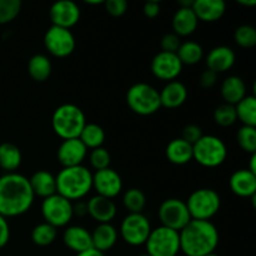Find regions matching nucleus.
Instances as JSON below:
<instances>
[{"label":"nucleus","instance_id":"nucleus-1","mask_svg":"<svg viewBox=\"0 0 256 256\" xmlns=\"http://www.w3.org/2000/svg\"><path fill=\"white\" fill-rule=\"evenodd\" d=\"M29 179L19 172H5L0 176V215L20 216L29 212L34 202Z\"/></svg>","mask_w":256,"mask_h":256},{"label":"nucleus","instance_id":"nucleus-2","mask_svg":"<svg viewBox=\"0 0 256 256\" xmlns=\"http://www.w3.org/2000/svg\"><path fill=\"white\" fill-rule=\"evenodd\" d=\"M180 252L185 256H206L219 245V232L212 222L192 220L179 232Z\"/></svg>","mask_w":256,"mask_h":256},{"label":"nucleus","instance_id":"nucleus-3","mask_svg":"<svg viewBox=\"0 0 256 256\" xmlns=\"http://www.w3.org/2000/svg\"><path fill=\"white\" fill-rule=\"evenodd\" d=\"M56 192L70 202H79L92 189V172L84 165L62 168L55 176Z\"/></svg>","mask_w":256,"mask_h":256},{"label":"nucleus","instance_id":"nucleus-4","mask_svg":"<svg viewBox=\"0 0 256 256\" xmlns=\"http://www.w3.org/2000/svg\"><path fill=\"white\" fill-rule=\"evenodd\" d=\"M86 125L84 112L75 104H62L55 109L52 116V126L55 134L62 140L76 139Z\"/></svg>","mask_w":256,"mask_h":256},{"label":"nucleus","instance_id":"nucleus-5","mask_svg":"<svg viewBox=\"0 0 256 256\" xmlns=\"http://www.w3.org/2000/svg\"><path fill=\"white\" fill-rule=\"evenodd\" d=\"M126 104L132 112L142 116H149L159 112V92L146 82H136L126 92Z\"/></svg>","mask_w":256,"mask_h":256},{"label":"nucleus","instance_id":"nucleus-6","mask_svg":"<svg viewBox=\"0 0 256 256\" xmlns=\"http://www.w3.org/2000/svg\"><path fill=\"white\" fill-rule=\"evenodd\" d=\"M228 158L226 144L215 135H202L192 145V159L204 168H218Z\"/></svg>","mask_w":256,"mask_h":256},{"label":"nucleus","instance_id":"nucleus-7","mask_svg":"<svg viewBox=\"0 0 256 256\" xmlns=\"http://www.w3.org/2000/svg\"><path fill=\"white\" fill-rule=\"evenodd\" d=\"M192 220L210 222L218 214L222 206L220 195L210 188H202L194 190L185 202Z\"/></svg>","mask_w":256,"mask_h":256},{"label":"nucleus","instance_id":"nucleus-8","mask_svg":"<svg viewBox=\"0 0 256 256\" xmlns=\"http://www.w3.org/2000/svg\"><path fill=\"white\" fill-rule=\"evenodd\" d=\"M145 245L149 256H178L180 252L179 232L160 225L152 229Z\"/></svg>","mask_w":256,"mask_h":256},{"label":"nucleus","instance_id":"nucleus-9","mask_svg":"<svg viewBox=\"0 0 256 256\" xmlns=\"http://www.w3.org/2000/svg\"><path fill=\"white\" fill-rule=\"evenodd\" d=\"M40 210H42V215L45 222L56 228V229L66 226L74 216L72 202L58 192L52 196L42 199Z\"/></svg>","mask_w":256,"mask_h":256},{"label":"nucleus","instance_id":"nucleus-10","mask_svg":"<svg viewBox=\"0 0 256 256\" xmlns=\"http://www.w3.org/2000/svg\"><path fill=\"white\" fill-rule=\"evenodd\" d=\"M158 216L162 222V226L175 230L178 232L192 222L185 202L176 198L164 200L158 210Z\"/></svg>","mask_w":256,"mask_h":256},{"label":"nucleus","instance_id":"nucleus-11","mask_svg":"<svg viewBox=\"0 0 256 256\" xmlns=\"http://www.w3.org/2000/svg\"><path fill=\"white\" fill-rule=\"evenodd\" d=\"M152 232L149 219L144 214H128L120 224L119 232L130 246H140L146 242Z\"/></svg>","mask_w":256,"mask_h":256},{"label":"nucleus","instance_id":"nucleus-12","mask_svg":"<svg viewBox=\"0 0 256 256\" xmlns=\"http://www.w3.org/2000/svg\"><path fill=\"white\" fill-rule=\"evenodd\" d=\"M44 45L52 56L66 58L75 50L76 40L72 30L52 25L44 35Z\"/></svg>","mask_w":256,"mask_h":256},{"label":"nucleus","instance_id":"nucleus-13","mask_svg":"<svg viewBox=\"0 0 256 256\" xmlns=\"http://www.w3.org/2000/svg\"><path fill=\"white\" fill-rule=\"evenodd\" d=\"M184 65L175 52H160L152 58L150 69L152 75L162 82H174L182 74Z\"/></svg>","mask_w":256,"mask_h":256},{"label":"nucleus","instance_id":"nucleus-14","mask_svg":"<svg viewBox=\"0 0 256 256\" xmlns=\"http://www.w3.org/2000/svg\"><path fill=\"white\" fill-rule=\"evenodd\" d=\"M52 25L64 29H72L80 20V8L76 2L62 0L52 5L49 10Z\"/></svg>","mask_w":256,"mask_h":256},{"label":"nucleus","instance_id":"nucleus-15","mask_svg":"<svg viewBox=\"0 0 256 256\" xmlns=\"http://www.w3.org/2000/svg\"><path fill=\"white\" fill-rule=\"evenodd\" d=\"M92 188L96 190L98 195L112 200L122 190V176L112 168L95 172L92 174Z\"/></svg>","mask_w":256,"mask_h":256},{"label":"nucleus","instance_id":"nucleus-16","mask_svg":"<svg viewBox=\"0 0 256 256\" xmlns=\"http://www.w3.org/2000/svg\"><path fill=\"white\" fill-rule=\"evenodd\" d=\"M86 152L88 149L85 145L80 142L79 138H76V139L62 140L58 148L56 158L62 168H72L82 165V162L86 158Z\"/></svg>","mask_w":256,"mask_h":256},{"label":"nucleus","instance_id":"nucleus-17","mask_svg":"<svg viewBox=\"0 0 256 256\" xmlns=\"http://www.w3.org/2000/svg\"><path fill=\"white\" fill-rule=\"evenodd\" d=\"M88 215L99 224H112L116 216V205L114 200L95 195L86 202Z\"/></svg>","mask_w":256,"mask_h":256},{"label":"nucleus","instance_id":"nucleus-18","mask_svg":"<svg viewBox=\"0 0 256 256\" xmlns=\"http://www.w3.org/2000/svg\"><path fill=\"white\" fill-rule=\"evenodd\" d=\"M229 186L232 194L240 198L254 199L256 195V174L248 169L236 170L230 176Z\"/></svg>","mask_w":256,"mask_h":256},{"label":"nucleus","instance_id":"nucleus-19","mask_svg":"<svg viewBox=\"0 0 256 256\" xmlns=\"http://www.w3.org/2000/svg\"><path fill=\"white\" fill-rule=\"evenodd\" d=\"M235 60L236 56L232 48L219 45L212 48L206 55V66L215 74H220L232 69L235 64Z\"/></svg>","mask_w":256,"mask_h":256},{"label":"nucleus","instance_id":"nucleus-20","mask_svg":"<svg viewBox=\"0 0 256 256\" xmlns=\"http://www.w3.org/2000/svg\"><path fill=\"white\" fill-rule=\"evenodd\" d=\"M192 9L199 22H214L224 16L226 4L222 0H194Z\"/></svg>","mask_w":256,"mask_h":256},{"label":"nucleus","instance_id":"nucleus-21","mask_svg":"<svg viewBox=\"0 0 256 256\" xmlns=\"http://www.w3.org/2000/svg\"><path fill=\"white\" fill-rule=\"evenodd\" d=\"M62 242L68 249L74 252L75 254H79L92 248V232L79 225L69 226L62 235Z\"/></svg>","mask_w":256,"mask_h":256},{"label":"nucleus","instance_id":"nucleus-22","mask_svg":"<svg viewBox=\"0 0 256 256\" xmlns=\"http://www.w3.org/2000/svg\"><path fill=\"white\" fill-rule=\"evenodd\" d=\"M160 104L166 109H176L180 108L188 99V88L182 82H166L162 92H159Z\"/></svg>","mask_w":256,"mask_h":256},{"label":"nucleus","instance_id":"nucleus-23","mask_svg":"<svg viewBox=\"0 0 256 256\" xmlns=\"http://www.w3.org/2000/svg\"><path fill=\"white\" fill-rule=\"evenodd\" d=\"M199 20L192 8H179L172 20V32L178 36H189L195 32Z\"/></svg>","mask_w":256,"mask_h":256},{"label":"nucleus","instance_id":"nucleus-24","mask_svg":"<svg viewBox=\"0 0 256 256\" xmlns=\"http://www.w3.org/2000/svg\"><path fill=\"white\" fill-rule=\"evenodd\" d=\"M119 232L112 224H98L92 232V248L98 252L105 254L116 244Z\"/></svg>","mask_w":256,"mask_h":256},{"label":"nucleus","instance_id":"nucleus-25","mask_svg":"<svg viewBox=\"0 0 256 256\" xmlns=\"http://www.w3.org/2000/svg\"><path fill=\"white\" fill-rule=\"evenodd\" d=\"M30 188L35 196L45 199L56 194V182L55 176L48 170H39L34 172L29 179Z\"/></svg>","mask_w":256,"mask_h":256},{"label":"nucleus","instance_id":"nucleus-26","mask_svg":"<svg viewBox=\"0 0 256 256\" xmlns=\"http://www.w3.org/2000/svg\"><path fill=\"white\" fill-rule=\"evenodd\" d=\"M220 92L225 104L234 105V106L248 95L244 80L236 75H230L222 82Z\"/></svg>","mask_w":256,"mask_h":256},{"label":"nucleus","instance_id":"nucleus-27","mask_svg":"<svg viewBox=\"0 0 256 256\" xmlns=\"http://www.w3.org/2000/svg\"><path fill=\"white\" fill-rule=\"evenodd\" d=\"M165 155L172 164L185 165L192 160V145L182 138H176L166 145Z\"/></svg>","mask_w":256,"mask_h":256},{"label":"nucleus","instance_id":"nucleus-28","mask_svg":"<svg viewBox=\"0 0 256 256\" xmlns=\"http://www.w3.org/2000/svg\"><path fill=\"white\" fill-rule=\"evenodd\" d=\"M52 62L44 54H35L28 62V72L36 82H44L52 75Z\"/></svg>","mask_w":256,"mask_h":256},{"label":"nucleus","instance_id":"nucleus-29","mask_svg":"<svg viewBox=\"0 0 256 256\" xmlns=\"http://www.w3.org/2000/svg\"><path fill=\"white\" fill-rule=\"evenodd\" d=\"M22 155L19 148L12 142L0 144V168L6 172H15L22 165Z\"/></svg>","mask_w":256,"mask_h":256},{"label":"nucleus","instance_id":"nucleus-30","mask_svg":"<svg viewBox=\"0 0 256 256\" xmlns=\"http://www.w3.org/2000/svg\"><path fill=\"white\" fill-rule=\"evenodd\" d=\"M105 132L100 125L95 122H86L84 129L79 135V140L85 145L86 149L94 150L102 148L105 142Z\"/></svg>","mask_w":256,"mask_h":256},{"label":"nucleus","instance_id":"nucleus-31","mask_svg":"<svg viewBox=\"0 0 256 256\" xmlns=\"http://www.w3.org/2000/svg\"><path fill=\"white\" fill-rule=\"evenodd\" d=\"M238 120L245 126L256 128V98L255 95H246L242 102L235 105Z\"/></svg>","mask_w":256,"mask_h":256},{"label":"nucleus","instance_id":"nucleus-32","mask_svg":"<svg viewBox=\"0 0 256 256\" xmlns=\"http://www.w3.org/2000/svg\"><path fill=\"white\" fill-rule=\"evenodd\" d=\"M176 55L182 65H195L202 62L204 58V49L199 42L189 40V42H182Z\"/></svg>","mask_w":256,"mask_h":256},{"label":"nucleus","instance_id":"nucleus-33","mask_svg":"<svg viewBox=\"0 0 256 256\" xmlns=\"http://www.w3.org/2000/svg\"><path fill=\"white\" fill-rule=\"evenodd\" d=\"M122 204L129 214H142L146 205V196L142 190L138 188H130L124 192Z\"/></svg>","mask_w":256,"mask_h":256},{"label":"nucleus","instance_id":"nucleus-34","mask_svg":"<svg viewBox=\"0 0 256 256\" xmlns=\"http://www.w3.org/2000/svg\"><path fill=\"white\" fill-rule=\"evenodd\" d=\"M58 236V229L48 222H42L32 230V242L38 246H49Z\"/></svg>","mask_w":256,"mask_h":256},{"label":"nucleus","instance_id":"nucleus-35","mask_svg":"<svg viewBox=\"0 0 256 256\" xmlns=\"http://www.w3.org/2000/svg\"><path fill=\"white\" fill-rule=\"evenodd\" d=\"M212 118H214V122L219 126L222 128L232 126L238 120L234 105L225 104V102L216 106V109L214 110V114H212Z\"/></svg>","mask_w":256,"mask_h":256},{"label":"nucleus","instance_id":"nucleus-36","mask_svg":"<svg viewBox=\"0 0 256 256\" xmlns=\"http://www.w3.org/2000/svg\"><path fill=\"white\" fill-rule=\"evenodd\" d=\"M239 146L250 155L256 154V128L242 125L236 134Z\"/></svg>","mask_w":256,"mask_h":256},{"label":"nucleus","instance_id":"nucleus-37","mask_svg":"<svg viewBox=\"0 0 256 256\" xmlns=\"http://www.w3.org/2000/svg\"><path fill=\"white\" fill-rule=\"evenodd\" d=\"M234 40L240 48L250 49L256 45V29L252 25H240L234 32Z\"/></svg>","mask_w":256,"mask_h":256},{"label":"nucleus","instance_id":"nucleus-38","mask_svg":"<svg viewBox=\"0 0 256 256\" xmlns=\"http://www.w3.org/2000/svg\"><path fill=\"white\" fill-rule=\"evenodd\" d=\"M22 12L20 0H0V25L9 24Z\"/></svg>","mask_w":256,"mask_h":256},{"label":"nucleus","instance_id":"nucleus-39","mask_svg":"<svg viewBox=\"0 0 256 256\" xmlns=\"http://www.w3.org/2000/svg\"><path fill=\"white\" fill-rule=\"evenodd\" d=\"M89 162L92 164V166L95 169V172H99V170H104L110 168L112 156H110V152L105 148L102 146L92 150V152L89 155Z\"/></svg>","mask_w":256,"mask_h":256},{"label":"nucleus","instance_id":"nucleus-40","mask_svg":"<svg viewBox=\"0 0 256 256\" xmlns=\"http://www.w3.org/2000/svg\"><path fill=\"white\" fill-rule=\"evenodd\" d=\"M182 45V40L174 32H168L160 40V46H162V52H175L176 54L178 49Z\"/></svg>","mask_w":256,"mask_h":256},{"label":"nucleus","instance_id":"nucleus-41","mask_svg":"<svg viewBox=\"0 0 256 256\" xmlns=\"http://www.w3.org/2000/svg\"><path fill=\"white\" fill-rule=\"evenodd\" d=\"M104 5L108 14L114 18L122 16L129 6L128 2L125 0H108V2H104Z\"/></svg>","mask_w":256,"mask_h":256},{"label":"nucleus","instance_id":"nucleus-42","mask_svg":"<svg viewBox=\"0 0 256 256\" xmlns=\"http://www.w3.org/2000/svg\"><path fill=\"white\" fill-rule=\"evenodd\" d=\"M202 130L199 125L196 124H188L185 125L182 132V139L185 140L189 144L194 145L195 142H199L200 138L202 136Z\"/></svg>","mask_w":256,"mask_h":256},{"label":"nucleus","instance_id":"nucleus-43","mask_svg":"<svg viewBox=\"0 0 256 256\" xmlns=\"http://www.w3.org/2000/svg\"><path fill=\"white\" fill-rule=\"evenodd\" d=\"M216 80H218V74H215L214 72L212 70L206 69L200 74L199 78V84L202 89H212L215 84H216Z\"/></svg>","mask_w":256,"mask_h":256},{"label":"nucleus","instance_id":"nucleus-44","mask_svg":"<svg viewBox=\"0 0 256 256\" xmlns=\"http://www.w3.org/2000/svg\"><path fill=\"white\" fill-rule=\"evenodd\" d=\"M10 239V226L6 218L0 215V249L4 248L9 242Z\"/></svg>","mask_w":256,"mask_h":256},{"label":"nucleus","instance_id":"nucleus-45","mask_svg":"<svg viewBox=\"0 0 256 256\" xmlns=\"http://www.w3.org/2000/svg\"><path fill=\"white\" fill-rule=\"evenodd\" d=\"M142 12L149 19L159 16L160 14V2H148L142 6Z\"/></svg>","mask_w":256,"mask_h":256},{"label":"nucleus","instance_id":"nucleus-46","mask_svg":"<svg viewBox=\"0 0 256 256\" xmlns=\"http://www.w3.org/2000/svg\"><path fill=\"white\" fill-rule=\"evenodd\" d=\"M72 212H74V215H76V216H85V215H88V208H86V202H82V200H79V202H76V204H72Z\"/></svg>","mask_w":256,"mask_h":256},{"label":"nucleus","instance_id":"nucleus-47","mask_svg":"<svg viewBox=\"0 0 256 256\" xmlns=\"http://www.w3.org/2000/svg\"><path fill=\"white\" fill-rule=\"evenodd\" d=\"M76 256H105V254H102V252H98V250H95L94 248H92V249L85 250V252H79V254H76Z\"/></svg>","mask_w":256,"mask_h":256},{"label":"nucleus","instance_id":"nucleus-48","mask_svg":"<svg viewBox=\"0 0 256 256\" xmlns=\"http://www.w3.org/2000/svg\"><path fill=\"white\" fill-rule=\"evenodd\" d=\"M248 170L256 174V154H252V156H250L249 168H248Z\"/></svg>","mask_w":256,"mask_h":256},{"label":"nucleus","instance_id":"nucleus-49","mask_svg":"<svg viewBox=\"0 0 256 256\" xmlns=\"http://www.w3.org/2000/svg\"><path fill=\"white\" fill-rule=\"evenodd\" d=\"M194 5V0H180L179 8H192Z\"/></svg>","mask_w":256,"mask_h":256},{"label":"nucleus","instance_id":"nucleus-50","mask_svg":"<svg viewBox=\"0 0 256 256\" xmlns=\"http://www.w3.org/2000/svg\"><path fill=\"white\" fill-rule=\"evenodd\" d=\"M238 2L242 6H255L256 5V0H239Z\"/></svg>","mask_w":256,"mask_h":256},{"label":"nucleus","instance_id":"nucleus-51","mask_svg":"<svg viewBox=\"0 0 256 256\" xmlns=\"http://www.w3.org/2000/svg\"><path fill=\"white\" fill-rule=\"evenodd\" d=\"M86 4H90V5H100V4H104V2L102 0H96V2H89V0H86Z\"/></svg>","mask_w":256,"mask_h":256},{"label":"nucleus","instance_id":"nucleus-52","mask_svg":"<svg viewBox=\"0 0 256 256\" xmlns=\"http://www.w3.org/2000/svg\"><path fill=\"white\" fill-rule=\"evenodd\" d=\"M206 256H219V255L215 254V252H212V254H209V255H206Z\"/></svg>","mask_w":256,"mask_h":256},{"label":"nucleus","instance_id":"nucleus-53","mask_svg":"<svg viewBox=\"0 0 256 256\" xmlns=\"http://www.w3.org/2000/svg\"><path fill=\"white\" fill-rule=\"evenodd\" d=\"M139 256H149L148 254H142V255H139Z\"/></svg>","mask_w":256,"mask_h":256},{"label":"nucleus","instance_id":"nucleus-54","mask_svg":"<svg viewBox=\"0 0 256 256\" xmlns=\"http://www.w3.org/2000/svg\"><path fill=\"white\" fill-rule=\"evenodd\" d=\"M178 256H179V255H178Z\"/></svg>","mask_w":256,"mask_h":256}]
</instances>
